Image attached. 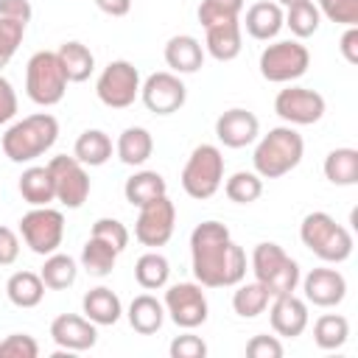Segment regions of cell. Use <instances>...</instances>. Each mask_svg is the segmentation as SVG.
<instances>
[{
	"instance_id": "b9f144b4",
	"label": "cell",
	"mask_w": 358,
	"mask_h": 358,
	"mask_svg": "<svg viewBox=\"0 0 358 358\" xmlns=\"http://www.w3.org/2000/svg\"><path fill=\"white\" fill-rule=\"evenodd\" d=\"M25 36V25L14 22V20H0V70L11 62V56L17 53L20 42Z\"/></svg>"
},
{
	"instance_id": "d6a6232c",
	"label": "cell",
	"mask_w": 358,
	"mask_h": 358,
	"mask_svg": "<svg viewBox=\"0 0 358 358\" xmlns=\"http://www.w3.org/2000/svg\"><path fill=\"white\" fill-rule=\"evenodd\" d=\"M268 302H271V296H268V291H266V285L263 282H238V288H235V294H232V310L241 316V319H257L266 308H268Z\"/></svg>"
},
{
	"instance_id": "e575fe53",
	"label": "cell",
	"mask_w": 358,
	"mask_h": 358,
	"mask_svg": "<svg viewBox=\"0 0 358 358\" xmlns=\"http://www.w3.org/2000/svg\"><path fill=\"white\" fill-rule=\"evenodd\" d=\"M39 277H42L45 288H50V291H64V288H70V285L76 282L78 266H76V260H73L70 255L53 252V255L45 257V266L39 268Z\"/></svg>"
},
{
	"instance_id": "e0dca14e",
	"label": "cell",
	"mask_w": 358,
	"mask_h": 358,
	"mask_svg": "<svg viewBox=\"0 0 358 358\" xmlns=\"http://www.w3.org/2000/svg\"><path fill=\"white\" fill-rule=\"evenodd\" d=\"M50 338L64 352H84L92 350L98 341V324L78 313H62L50 322Z\"/></svg>"
},
{
	"instance_id": "5bb4252c",
	"label": "cell",
	"mask_w": 358,
	"mask_h": 358,
	"mask_svg": "<svg viewBox=\"0 0 358 358\" xmlns=\"http://www.w3.org/2000/svg\"><path fill=\"white\" fill-rule=\"evenodd\" d=\"M140 98H143L148 112H154V115H173V112H179L185 106L187 87H185V81L176 73L159 70V73H151L140 84Z\"/></svg>"
},
{
	"instance_id": "ba28073f",
	"label": "cell",
	"mask_w": 358,
	"mask_h": 358,
	"mask_svg": "<svg viewBox=\"0 0 358 358\" xmlns=\"http://www.w3.org/2000/svg\"><path fill=\"white\" fill-rule=\"evenodd\" d=\"M260 76L271 84H291L302 78L310 67V53L299 39H280L263 48L260 53Z\"/></svg>"
},
{
	"instance_id": "8992f818",
	"label": "cell",
	"mask_w": 358,
	"mask_h": 358,
	"mask_svg": "<svg viewBox=\"0 0 358 358\" xmlns=\"http://www.w3.org/2000/svg\"><path fill=\"white\" fill-rule=\"evenodd\" d=\"M224 185V154L218 145L201 143L190 151L185 168H182V190L190 199H210Z\"/></svg>"
},
{
	"instance_id": "4316f807",
	"label": "cell",
	"mask_w": 358,
	"mask_h": 358,
	"mask_svg": "<svg viewBox=\"0 0 358 358\" xmlns=\"http://www.w3.org/2000/svg\"><path fill=\"white\" fill-rule=\"evenodd\" d=\"M56 56H59L62 70H64V76H67L70 84L87 81L92 76V70H95V56H92V50L84 42H76V39L73 42H64L56 50Z\"/></svg>"
},
{
	"instance_id": "9c48e42d",
	"label": "cell",
	"mask_w": 358,
	"mask_h": 358,
	"mask_svg": "<svg viewBox=\"0 0 358 358\" xmlns=\"http://www.w3.org/2000/svg\"><path fill=\"white\" fill-rule=\"evenodd\" d=\"M20 235L25 241V246L34 255H53L59 252L62 241H64V215L62 210L48 207H34L20 218Z\"/></svg>"
},
{
	"instance_id": "484cf974",
	"label": "cell",
	"mask_w": 358,
	"mask_h": 358,
	"mask_svg": "<svg viewBox=\"0 0 358 358\" xmlns=\"http://www.w3.org/2000/svg\"><path fill=\"white\" fill-rule=\"evenodd\" d=\"M115 154L123 165H143L148 162V157L154 154V137L148 129L143 126H129L120 131L117 143H115Z\"/></svg>"
},
{
	"instance_id": "c3c4849f",
	"label": "cell",
	"mask_w": 358,
	"mask_h": 358,
	"mask_svg": "<svg viewBox=\"0 0 358 358\" xmlns=\"http://www.w3.org/2000/svg\"><path fill=\"white\" fill-rule=\"evenodd\" d=\"M14 115H17V92H14L11 81L0 76V126L14 120Z\"/></svg>"
},
{
	"instance_id": "5b68a950",
	"label": "cell",
	"mask_w": 358,
	"mask_h": 358,
	"mask_svg": "<svg viewBox=\"0 0 358 358\" xmlns=\"http://www.w3.org/2000/svg\"><path fill=\"white\" fill-rule=\"evenodd\" d=\"M252 271L255 280L266 285L268 296L294 294L299 285V263L285 255V249L274 241H263L252 249Z\"/></svg>"
},
{
	"instance_id": "f6af8a7d",
	"label": "cell",
	"mask_w": 358,
	"mask_h": 358,
	"mask_svg": "<svg viewBox=\"0 0 358 358\" xmlns=\"http://www.w3.org/2000/svg\"><path fill=\"white\" fill-rule=\"evenodd\" d=\"M246 355L249 358H282V344L277 336H252L246 341Z\"/></svg>"
},
{
	"instance_id": "d6986e66",
	"label": "cell",
	"mask_w": 358,
	"mask_h": 358,
	"mask_svg": "<svg viewBox=\"0 0 358 358\" xmlns=\"http://www.w3.org/2000/svg\"><path fill=\"white\" fill-rule=\"evenodd\" d=\"M268 322L271 330L282 338H296L305 333L308 327V302L299 299L296 294H282V296H271V308H268Z\"/></svg>"
},
{
	"instance_id": "1f68e13d",
	"label": "cell",
	"mask_w": 358,
	"mask_h": 358,
	"mask_svg": "<svg viewBox=\"0 0 358 358\" xmlns=\"http://www.w3.org/2000/svg\"><path fill=\"white\" fill-rule=\"evenodd\" d=\"M168 277H171V263L165 255L159 252H145L137 257L134 263V280L143 291H157V288H165L168 285Z\"/></svg>"
},
{
	"instance_id": "681fc988",
	"label": "cell",
	"mask_w": 358,
	"mask_h": 358,
	"mask_svg": "<svg viewBox=\"0 0 358 358\" xmlns=\"http://www.w3.org/2000/svg\"><path fill=\"white\" fill-rule=\"evenodd\" d=\"M338 50L347 59V64H358V25H347V31L341 34Z\"/></svg>"
},
{
	"instance_id": "8d00e7d4",
	"label": "cell",
	"mask_w": 358,
	"mask_h": 358,
	"mask_svg": "<svg viewBox=\"0 0 358 358\" xmlns=\"http://www.w3.org/2000/svg\"><path fill=\"white\" fill-rule=\"evenodd\" d=\"M282 25H288L296 39H308V36H313V34L319 31L322 14H319V8L313 6V0L294 3V6H288V11L282 14Z\"/></svg>"
},
{
	"instance_id": "2e32d148",
	"label": "cell",
	"mask_w": 358,
	"mask_h": 358,
	"mask_svg": "<svg viewBox=\"0 0 358 358\" xmlns=\"http://www.w3.org/2000/svg\"><path fill=\"white\" fill-rule=\"evenodd\" d=\"M302 280V291H305V302L316 305V308H336L344 302L347 296V280L338 268H310Z\"/></svg>"
},
{
	"instance_id": "f1b7e54d",
	"label": "cell",
	"mask_w": 358,
	"mask_h": 358,
	"mask_svg": "<svg viewBox=\"0 0 358 358\" xmlns=\"http://www.w3.org/2000/svg\"><path fill=\"white\" fill-rule=\"evenodd\" d=\"M73 157L87 168H98L112 157V137L101 129H87L78 134L76 145H73Z\"/></svg>"
},
{
	"instance_id": "44dd1931",
	"label": "cell",
	"mask_w": 358,
	"mask_h": 358,
	"mask_svg": "<svg viewBox=\"0 0 358 358\" xmlns=\"http://www.w3.org/2000/svg\"><path fill=\"white\" fill-rule=\"evenodd\" d=\"M243 25H246V34L252 39H260V42L274 39L280 34V28H282V8H280V3H274V0L252 3L246 8Z\"/></svg>"
},
{
	"instance_id": "836d02e7",
	"label": "cell",
	"mask_w": 358,
	"mask_h": 358,
	"mask_svg": "<svg viewBox=\"0 0 358 358\" xmlns=\"http://www.w3.org/2000/svg\"><path fill=\"white\" fill-rule=\"evenodd\" d=\"M117 255L120 252L115 246H109L106 241L90 235V241L81 249V268L87 274H92V277H106V274H112V268L117 263Z\"/></svg>"
},
{
	"instance_id": "603a6c76",
	"label": "cell",
	"mask_w": 358,
	"mask_h": 358,
	"mask_svg": "<svg viewBox=\"0 0 358 358\" xmlns=\"http://www.w3.org/2000/svg\"><path fill=\"white\" fill-rule=\"evenodd\" d=\"M207 36H204V48L207 53L215 59V62H232L241 48H243V36H241V20H232V22H218V25H210L204 28Z\"/></svg>"
},
{
	"instance_id": "7bdbcfd3",
	"label": "cell",
	"mask_w": 358,
	"mask_h": 358,
	"mask_svg": "<svg viewBox=\"0 0 358 358\" xmlns=\"http://www.w3.org/2000/svg\"><path fill=\"white\" fill-rule=\"evenodd\" d=\"M39 344L28 333H11L0 341V358H36Z\"/></svg>"
},
{
	"instance_id": "30bf717a",
	"label": "cell",
	"mask_w": 358,
	"mask_h": 358,
	"mask_svg": "<svg viewBox=\"0 0 358 358\" xmlns=\"http://www.w3.org/2000/svg\"><path fill=\"white\" fill-rule=\"evenodd\" d=\"M95 95L103 106L109 109H126L134 103V98L140 95V73L131 62L126 59H115L109 62L98 81H95Z\"/></svg>"
},
{
	"instance_id": "7c38bea8",
	"label": "cell",
	"mask_w": 358,
	"mask_h": 358,
	"mask_svg": "<svg viewBox=\"0 0 358 358\" xmlns=\"http://www.w3.org/2000/svg\"><path fill=\"white\" fill-rule=\"evenodd\" d=\"M165 313L171 316V322L182 330H193L199 324L207 322L210 316V305L207 296L201 291L199 282H176L165 291Z\"/></svg>"
},
{
	"instance_id": "ffe728a7",
	"label": "cell",
	"mask_w": 358,
	"mask_h": 358,
	"mask_svg": "<svg viewBox=\"0 0 358 358\" xmlns=\"http://www.w3.org/2000/svg\"><path fill=\"white\" fill-rule=\"evenodd\" d=\"M165 64L176 76H190L199 73L204 64V48L196 36L190 34H176L165 42Z\"/></svg>"
},
{
	"instance_id": "4fadbf2b",
	"label": "cell",
	"mask_w": 358,
	"mask_h": 358,
	"mask_svg": "<svg viewBox=\"0 0 358 358\" xmlns=\"http://www.w3.org/2000/svg\"><path fill=\"white\" fill-rule=\"evenodd\" d=\"M173 227H176V207L168 196H159L140 207V215L134 221V238L143 246L157 249L171 241Z\"/></svg>"
},
{
	"instance_id": "ee69618b",
	"label": "cell",
	"mask_w": 358,
	"mask_h": 358,
	"mask_svg": "<svg viewBox=\"0 0 358 358\" xmlns=\"http://www.w3.org/2000/svg\"><path fill=\"white\" fill-rule=\"evenodd\" d=\"M171 358H204L207 355V344L193 336V333H185V336H176L168 347Z\"/></svg>"
},
{
	"instance_id": "7402d4cb",
	"label": "cell",
	"mask_w": 358,
	"mask_h": 358,
	"mask_svg": "<svg viewBox=\"0 0 358 358\" xmlns=\"http://www.w3.org/2000/svg\"><path fill=\"white\" fill-rule=\"evenodd\" d=\"M81 313L95 322L98 327L103 324H115L120 316H123V305H120V296L106 288V285H98V288H90L81 299Z\"/></svg>"
},
{
	"instance_id": "7a4b0ae2",
	"label": "cell",
	"mask_w": 358,
	"mask_h": 358,
	"mask_svg": "<svg viewBox=\"0 0 358 358\" xmlns=\"http://www.w3.org/2000/svg\"><path fill=\"white\" fill-rule=\"evenodd\" d=\"M59 140V120L50 112H34L17 123H11L3 134V154L11 162H34L48 154Z\"/></svg>"
},
{
	"instance_id": "4dcf8cb0",
	"label": "cell",
	"mask_w": 358,
	"mask_h": 358,
	"mask_svg": "<svg viewBox=\"0 0 358 358\" xmlns=\"http://www.w3.org/2000/svg\"><path fill=\"white\" fill-rule=\"evenodd\" d=\"M6 296L17 308H36L45 296V282L36 271H14L6 282Z\"/></svg>"
},
{
	"instance_id": "6da1fadb",
	"label": "cell",
	"mask_w": 358,
	"mask_h": 358,
	"mask_svg": "<svg viewBox=\"0 0 358 358\" xmlns=\"http://www.w3.org/2000/svg\"><path fill=\"white\" fill-rule=\"evenodd\" d=\"M190 266L201 288H232L246 277V252L221 221H201L190 232Z\"/></svg>"
},
{
	"instance_id": "d590c367",
	"label": "cell",
	"mask_w": 358,
	"mask_h": 358,
	"mask_svg": "<svg viewBox=\"0 0 358 358\" xmlns=\"http://www.w3.org/2000/svg\"><path fill=\"white\" fill-rule=\"evenodd\" d=\"M350 338V322L341 313H324L313 322V341L319 350H338Z\"/></svg>"
},
{
	"instance_id": "816d5d0a",
	"label": "cell",
	"mask_w": 358,
	"mask_h": 358,
	"mask_svg": "<svg viewBox=\"0 0 358 358\" xmlns=\"http://www.w3.org/2000/svg\"><path fill=\"white\" fill-rule=\"evenodd\" d=\"M277 3H280V6H285V8H288V6H294V3H305V0H277Z\"/></svg>"
},
{
	"instance_id": "74e56055",
	"label": "cell",
	"mask_w": 358,
	"mask_h": 358,
	"mask_svg": "<svg viewBox=\"0 0 358 358\" xmlns=\"http://www.w3.org/2000/svg\"><path fill=\"white\" fill-rule=\"evenodd\" d=\"M224 193L235 204H252L263 196V176L255 171H238L224 182Z\"/></svg>"
},
{
	"instance_id": "52a82bcc",
	"label": "cell",
	"mask_w": 358,
	"mask_h": 358,
	"mask_svg": "<svg viewBox=\"0 0 358 358\" xmlns=\"http://www.w3.org/2000/svg\"><path fill=\"white\" fill-rule=\"evenodd\" d=\"M67 76L56 50H36L25 64V92L39 106H56L67 92Z\"/></svg>"
},
{
	"instance_id": "60d3db41",
	"label": "cell",
	"mask_w": 358,
	"mask_h": 358,
	"mask_svg": "<svg viewBox=\"0 0 358 358\" xmlns=\"http://www.w3.org/2000/svg\"><path fill=\"white\" fill-rule=\"evenodd\" d=\"M319 14L338 25H358V0H319Z\"/></svg>"
},
{
	"instance_id": "ab89813d",
	"label": "cell",
	"mask_w": 358,
	"mask_h": 358,
	"mask_svg": "<svg viewBox=\"0 0 358 358\" xmlns=\"http://www.w3.org/2000/svg\"><path fill=\"white\" fill-rule=\"evenodd\" d=\"M90 235L106 241V243L115 246L117 252H123V249L129 246V229H126V224L117 221V218H98V221L92 224V232H90Z\"/></svg>"
},
{
	"instance_id": "277c9868",
	"label": "cell",
	"mask_w": 358,
	"mask_h": 358,
	"mask_svg": "<svg viewBox=\"0 0 358 358\" xmlns=\"http://www.w3.org/2000/svg\"><path fill=\"white\" fill-rule=\"evenodd\" d=\"M299 241L324 263H344L352 255V235L330 213H308L299 224Z\"/></svg>"
},
{
	"instance_id": "ac0fdd59",
	"label": "cell",
	"mask_w": 358,
	"mask_h": 358,
	"mask_svg": "<svg viewBox=\"0 0 358 358\" xmlns=\"http://www.w3.org/2000/svg\"><path fill=\"white\" fill-rule=\"evenodd\" d=\"M257 134H260V120L255 112L243 106H232L221 112L215 120V137L227 148H246L257 140Z\"/></svg>"
},
{
	"instance_id": "f35d334b",
	"label": "cell",
	"mask_w": 358,
	"mask_h": 358,
	"mask_svg": "<svg viewBox=\"0 0 358 358\" xmlns=\"http://www.w3.org/2000/svg\"><path fill=\"white\" fill-rule=\"evenodd\" d=\"M243 11V0H201L199 3V22L201 28L218 25V22H232Z\"/></svg>"
},
{
	"instance_id": "3957f363",
	"label": "cell",
	"mask_w": 358,
	"mask_h": 358,
	"mask_svg": "<svg viewBox=\"0 0 358 358\" xmlns=\"http://www.w3.org/2000/svg\"><path fill=\"white\" fill-rule=\"evenodd\" d=\"M305 157V140L294 126H274L255 145L252 165L263 179H280L291 173Z\"/></svg>"
},
{
	"instance_id": "83f0119b",
	"label": "cell",
	"mask_w": 358,
	"mask_h": 358,
	"mask_svg": "<svg viewBox=\"0 0 358 358\" xmlns=\"http://www.w3.org/2000/svg\"><path fill=\"white\" fill-rule=\"evenodd\" d=\"M123 196L131 207H143L159 196H168V185H165L162 173H157V171H137L126 179Z\"/></svg>"
},
{
	"instance_id": "f546056e",
	"label": "cell",
	"mask_w": 358,
	"mask_h": 358,
	"mask_svg": "<svg viewBox=\"0 0 358 358\" xmlns=\"http://www.w3.org/2000/svg\"><path fill=\"white\" fill-rule=\"evenodd\" d=\"M324 179L330 185H338V187H352L358 185V151L355 148H333L327 157H324Z\"/></svg>"
},
{
	"instance_id": "7dc6e473",
	"label": "cell",
	"mask_w": 358,
	"mask_h": 358,
	"mask_svg": "<svg viewBox=\"0 0 358 358\" xmlns=\"http://www.w3.org/2000/svg\"><path fill=\"white\" fill-rule=\"evenodd\" d=\"M20 257V238L11 227L0 224V266H11Z\"/></svg>"
},
{
	"instance_id": "9a60e30c",
	"label": "cell",
	"mask_w": 358,
	"mask_h": 358,
	"mask_svg": "<svg viewBox=\"0 0 358 358\" xmlns=\"http://www.w3.org/2000/svg\"><path fill=\"white\" fill-rule=\"evenodd\" d=\"M324 98L316 92V90H308V87H285L277 92L274 98V112L288 123V126H310V123H319L324 117Z\"/></svg>"
},
{
	"instance_id": "bcb514c9",
	"label": "cell",
	"mask_w": 358,
	"mask_h": 358,
	"mask_svg": "<svg viewBox=\"0 0 358 358\" xmlns=\"http://www.w3.org/2000/svg\"><path fill=\"white\" fill-rule=\"evenodd\" d=\"M34 17V8L28 0H0V20H14L28 25Z\"/></svg>"
},
{
	"instance_id": "d4e9b609",
	"label": "cell",
	"mask_w": 358,
	"mask_h": 358,
	"mask_svg": "<svg viewBox=\"0 0 358 358\" xmlns=\"http://www.w3.org/2000/svg\"><path fill=\"white\" fill-rule=\"evenodd\" d=\"M126 319H129L134 333L154 336L165 324V305L151 294H140V296L131 299V305L126 310Z\"/></svg>"
},
{
	"instance_id": "8fae6325",
	"label": "cell",
	"mask_w": 358,
	"mask_h": 358,
	"mask_svg": "<svg viewBox=\"0 0 358 358\" xmlns=\"http://www.w3.org/2000/svg\"><path fill=\"white\" fill-rule=\"evenodd\" d=\"M48 171L53 176V190L59 204H64L67 210H78L90 199V173L76 157L59 154L48 162Z\"/></svg>"
},
{
	"instance_id": "f907efd6",
	"label": "cell",
	"mask_w": 358,
	"mask_h": 358,
	"mask_svg": "<svg viewBox=\"0 0 358 358\" xmlns=\"http://www.w3.org/2000/svg\"><path fill=\"white\" fill-rule=\"evenodd\" d=\"M95 6L109 17H126L131 11V0H95Z\"/></svg>"
},
{
	"instance_id": "cb8c5ba5",
	"label": "cell",
	"mask_w": 358,
	"mask_h": 358,
	"mask_svg": "<svg viewBox=\"0 0 358 358\" xmlns=\"http://www.w3.org/2000/svg\"><path fill=\"white\" fill-rule=\"evenodd\" d=\"M17 190L22 196V201H28L31 207H48L50 201H56V190H53V176L48 171V165H31L22 171Z\"/></svg>"
}]
</instances>
